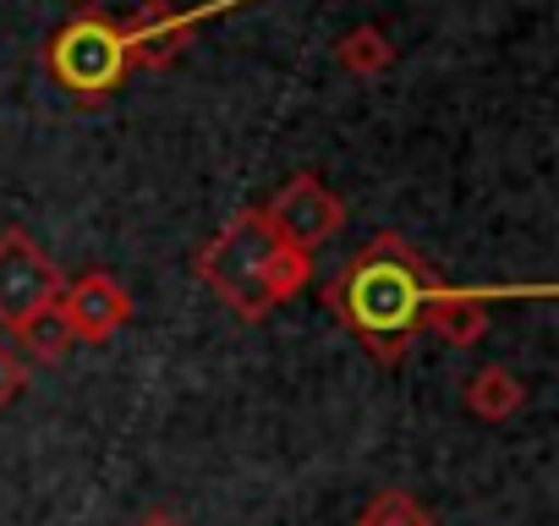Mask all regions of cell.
<instances>
[{
    "label": "cell",
    "mask_w": 559,
    "mask_h": 526,
    "mask_svg": "<svg viewBox=\"0 0 559 526\" xmlns=\"http://www.w3.org/2000/svg\"><path fill=\"white\" fill-rule=\"evenodd\" d=\"M428 291H433L428 263L401 236H373L324 286V308L341 324H352V335L379 362H401L417 335V313H423Z\"/></svg>",
    "instance_id": "cell-1"
},
{
    "label": "cell",
    "mask_w": 559,
    "mask_h": 526,
    "mask_svg": "<svg viewBox=\"0 0 559 526\" xmlns=\"http://www.w3.org/2000/svg\"><path fill=\"white\" fill-rule=\"evenodd\" d=\"M308 275H313V258L292 241H280L263 208H241L198 252V280L247 324L269 319L280 302H292L308 286Z\"/></svg>",
    "instance_id": "cell-2"
},
{
    "label": "cell",
    "mask_w": 559,
    "mask_h": 526,
    "mask_svg": "<svg viewBox=\"0 0 559 526\" xmlns=\"http://www.w3.org/2000/svg\"><path fill=\"white\" fill-rule=\"evenodd\" d=\"M45 67H50V77H56L72 99H83V105L116 94L121 77L132 72V61H127V39H121V23H110V17H99V12L67 23L61 34H50V45H45Z\"/></svg>",
    "instance_id": "cell-3"
},
{
    "label": "cell",
    "mask_w": 559,
    "mask_h": 526,
    "mask_svg": "<svg viewBox=\"0 0 559 526\" xmlns=\"http://www.w3.org/2000/svg\"><path fill=\"white\" fill-rule=\"evenodd\" d=\"M67 291L61 270L50 263V252L23 230H0V330L17 335L28 319H39L45 308H56Z\"/></svg>",
    "instance_id": "cell-4"
},
{
    "label": "cell",
    "mask_w": 559,
    "mask_h": 526,
    "mask_svg": "<svg viewBox=\"0 0 559 526\" xmlns=\"http://www.w3.org/2000/svg\"><path fill=\"white\" fill-rule=\"evenodd\" d=\"M263 219H269V230H274L280 241L313 252V247H324V241L346 225V203H341V192H330L313 170H302V176H292L286 187L263 203Z\"/></svg>",
    "instance_id": "cell-5"
},
{
    "label": "cell",
    "mask_w": 559,
    "mask_h": 526,
    "mask_svg": "<svg viewBox=\"0 0 559 526\" xmlns=\"http://www.w3.org/2000/svg\"><path fill=\"white\" fill-rule=\"evenodd\" d=\"M504 297H548V286H483V291H472V286H439L433 280V291L417 313V330L466 351L472 340L488 335V302H504Z\"/></svg>",
    "instance_id": "cell-6"
},
{
    "label": "cell",
    "mask_w": 559,
    "mask_h": 526,
    "mask_svg": "<svg viewBox=\"0 0 559 526\" xmlns=\"http://www.w3.org/2000/svg\"><path fill=\"white\" fill-rule=\"evenodd\" d=\"M236 7H247V0H209V7H192V12H176V7H165V0H148V7H138L132 23L121 28L127 61L132 67H165V61H176L187 50L198 23H209L219 12H236Z\"/></svg>",
    "instance_id": "cell-7"
},
{
    "label": "cell",
    "mask_w": 559,
    "mask_h": 526,
    "mask_svg": "<svg viewBox=\"0 0 559 526\" xmlns=\"http://www.w3.org/2000/svg\"><path fill=\"white\" fill-rule=\"evenodd\" d=\"M61 319L72 324L78 340H110L127 319H132V291L105 275V270H88L78 280H67L61 291Z\"/></svg>",
    "instance_id": "cell-8"
},
{
    "label": "cell",
    "mask_w": 559,
    "mask_h": 526,
    "mask_svg": "<svg viewBox=\"0 0 559 526\" xmlns=\"http://www.w3.org/2000/svg\"><path fill=\"white\" fill-rule=\"evenodd\" d=\"M466 411L472 417H483V422H504V417H515L521 411V401H526V384L510 373V368H477L472 379H466Z\"/></svg>",
    "instance_id": "cell-9"
},
{
    "label": "cell",
    "mask_w": 559,
    "mask_h": 526,
    "mask_svg": "<svg viewBox=\"0 0 559 526\" xmlns=\"http://www.w3.org/2000/svg\"><path fill=\"white\" fill-rule=\"evenodd\" d=\"M12 346H17V357H23V362L56 368V362L78 346V335H72V324L61 319V302H56V308H45L39 319H28V324L12 335Z\"/></svg>",
    "instance_id": "cell-10"
},
{
    "label": "cell",
    "mask_w": 559,
    "mask_h": 526,
    "mask_svg": "<svg viewBox=\"0 0 559 526\" xmlns=\"http://www.w3.org/2000/svg\"><path fill=\"white\" fill-rule=\"evenodd\" d=\"M335 67L341 72H352V77H379V72H390L395 67V45L384 39V28H352V34H341V45H335Z\"/></svg>",
    "instance_id": "cell-11"
},
{
    "label": "cell",
    "mask_w": 559,
    "mask_h": 526,
    "mask_svg": "<svg viewBox=\"0 0 559 526\" xmlns=\"http://www.w3.org/2000/svg\"><path fill=\"white\" fill-rule=\"evenodd\" d=\"M357 526H433V515L406 488H384V493L368 499V510L357 515Z\"/></svg>",
    "instance_id": "cell-12"
},
{
    "label": "cell",
    "mask_w": 559,
    "mask_h": 526,
    "mask_svg": "<svg viewBox=\"0 0 559 526\" xmlns=\"http://www.w3.org/2000/svg\"><path fill=\"white\" fill-rule=\"evenodd\" d=\"M23 390H28V362L17 357V346L0 340V411H7Z\"/></svg>",
    "instance_id": "cell-13"
},
{
    "label": "cell",
    "mask_w": 559,
    "mask_h": 526,
    "mask_svg": "<svg viewBox=\"0 0 559 526\" xmlns=\"http://www.w3.org/2000/svg\"><path fill=\"white\" fill-rule=\"evenodd\" d=\"M138 526H187V521H181L176 510H148V515H143Z\"/></svg>",
    "instance_id": "cell-14"
},
{
    "label": "cell",
    "mask_w": 559,
    "mask_h": 526,
    "mask_svg": "<svg viewBox=\"0 0 559 526\" xmlns=\"http://www.w3.org/2000/svg\"><path fill=\"white\" fill-rule=\"evenodd\" d=\"M94 7H99V0H94Z\"/></svg>",
    "instance_id": "cell-15"
}]
</instances>
